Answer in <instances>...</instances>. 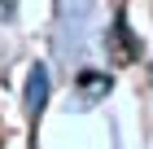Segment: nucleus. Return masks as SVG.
<instances>
[{"instance_id": "1", "label": "nucleus", "mask_w": 153, "mask_h": 149, "mask_svg": "<svg viewBox=\"0 0 153 149\" xmlns=\"http://www.w3.org/2000/svg\"><path fill=\"white\" fill-rule=\"evenodd\" d=\"M44 97H48V75L35 66V70H31V79H26V105H31V114H39Z\"/></svg>"}]
</instances>
